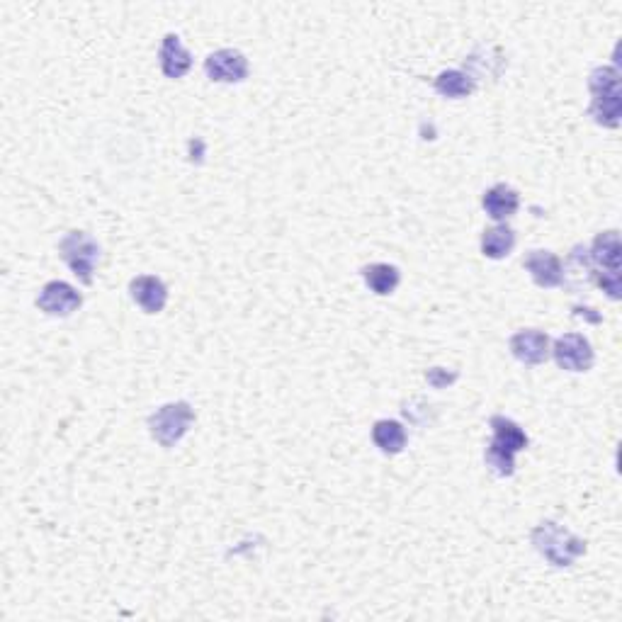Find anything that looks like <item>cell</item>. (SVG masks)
I'll list each match as a JSON object with an SVG mask.
<instances>
[{
    "label": "cell",
    "mask_w": 622,
    "mask_h": 622,
    "mask_svg": "<svg viewBox=\"0 0 622 622\" xmlns=\"http://www.w3.org/2000/svg\"><path fill=\"white\" fill-rule=\"evenodd\" d=\"M516 246V231L506 224H496L484 231L482 236V253L491 260L506 258Z\"/></svg>",
    "instance_id": "17"
},
{
    "label": "cell",
    "mask_w": 622,
    "mask_h": 622,
    "mask_svg": "<svg viewBox=\"0 0 622 622\" xmlns=\"http://www.w3.org/2000/svg\"><path fill=\"white\" fill-rule=\"evenodd\" d=\"M59 256L66 260V265L83 285H93L95 265L100 260V246L93 236L86 231H69L59 241Z\"/></svg>",
    "instance_id": "6"
},
{
    "label": "cell",
    "mask_w": 622,
    "mask_h": 622,
    "mask_svg": "<svg viewBox=\"0 0 622 622\" xmlns=\"http://www.w3.org/2000/svg\"><path fill=\"white\" fill-rule=\"evenodd\" d=\"M489 426L494 431V438H491L484 452L486 467L501 479L513 477V472H516V455L528 448V435L516 421L506 416H491Z\"/></svg>",
    "instance_id": "2"
},
{
    "label": "cell",
    "mask_w": 622,
    "mask_h": 622,
    "mask_svg": "<svg viewBox=\"0 0 622 622\" xmlns=\"http://www.w3.org/2000/svg\"><path fill=\"white\" fill-rule=\"evenodd\" d=\"M530 542L552 567H571L579 557L586 554V542L576 537L564 525L554 523V520H545V523L535 525L530 533Z\"/></svg>",
    "instance_id": "4"
},
{
    "label": "cell",
    "mask_w": 622,
    "mask_h": 622,
    "mask_svg": "<svg viewBox=\"0 0 622 622\" xmlns=\"http://www.w3.org/2000/svg\"><path fill=\"white\" fill-rule=\"evenodd\" d=\"M205 73L214 83H241L248 78V59L236 49H219L205 59Z\"/></svg>",
    "instance_id": "9"
},
{
    "label": "cell",
    "mask_w": 622,
    "mask_h": 622,
    "mask_svg": "<svg viewBox=\"0 0 622 622\" xmlns=\"http://www.w3.org/2000/svg\"><path fill=\"white\" fill-rule=\"evenodd\" d=\"M511 355L523 365H542L552 353V341L545 331L523 329L508 341Z\"/></svg>",
    "instance_id": "10"
},
{
    "label": "cell",
    "mask_w": 622,
    "mask_h": 622,
    "mask_svg": "<svg viewBox=\"0 0 622 622\" xmlns=\"http://www.w3.org/2000/svg\"><path fill=\"white\" fill-rule=\"evenodd\" d=\"M129 294L146 314H161L168 304V287L161 277L139 275L129 282Z\"/></svg>",
    "instance_id": "11"
},
{
    "label": "cell",
    "mask_w": 622,
    "mask_h": 622,
    "mask_svg": "<svg viewBox=\"0 0 622 622\" xmlns=\"http://www.w3.org/2000/svg\"><path fill=\"white\" fill-rule=\"evenodd\" d=\"M158 64H161V71L166 78H183L185 73L192 69V56L188 49L183 47L178 35H166L161 42V52H158Z\"/></svg>",
    "instance_id": "13"
},
{
    "label": "cell",
    "mask_w": 622,
    "mask_h": 622,
    "mask_svg": "<svg viewBox=\"0 0 622 622\" xmlns=\"http://www.w3.org/2000/svg\"><path fill=\"white\" fill-rule=\"evenodd\" d=\"M525 270L540 287H559L564 282V265L552 251H530L523 260Z\"/></svg>",
    "instance_id": "12"
},
{
    "label": "cell",
    "mask_w": 622,
    "mask_h": 622,
    "mask_svg": "<svg viewBox=\"0 0 622 622\" xmlns=\"http://www.w3.org/2000/svg\"><path fill=\"white\" fill-rule=\"evenodd\" d=\"M426 380L435 389H445L457 380V372H448L445 367H431V370L426 372Z\"/></svg>",
    "instance_id": "19"
},
{
    "label": "cell",
    "mask_w": 622,
    "mask_h": 622,
    "mask_svg": "<svg viewBox=\"0 0 622 622\" xmlns=\"http://www.w3.org/2000/svg\"><path fill=\"white\" fill-rule=\"evenodd\" d=\"M372 440H375V445L384 455H397V452L406 448L409 435H406V428L399 421L384 418V421H377L375 428H372Z\"/></svg>",
    "instance_id": "16"
},
{
    "label": "cell",
    "mask_w": 622,
    "mask_h": 622,
    "mask_svg": "<svg viewBox=\"0 0 622 622\" xmlns=\"http://www.w3.org/2000/svg\"><path fill=\"white\" fill-rule=\"evenodd\" d=\"M588 90L593 100L588 115L605 129H618L622 122V90L620 71L615 66H598L588 76Z\"/></svg>",
    "instance_id": "3"
},
{
    "label": "cell",
    "mask_w": 622,
    "mask_h": 622,
    "mask_svg": "<svg viewBox=\"0 0 622 622\" xmlns=\"http://www.w3.org/2000/svg\"><path fill=\"white\" fill-rule=\"evenodd\" d=\"M195 423V411L188 401H171V404L158 406L149 416V433L161 448H175L190 426Z\"/></svg>",
    "instance_id": "5"
},
{
    "label": "cell",
    "mask_w": 622,
    "mask_h": 622,
    "mask_svg": "<svg viewBox=\"0 0 622 622\" xmlns=\"http://www.w3.org/2000/svg\"><path fill=\"white\" fill-rule=\"evenodd\" d=\"M550 355H554V363L567 372H588L593 367V360H596L591 343L581 333H564V336H559L554 341Z\"/></svg>",
    "instance_id": "7"
},
{
    "label": "cell",
    "mask_w": 622,
    "mask_h": 622,
    "mask_svg": "<svg viewBox=\"0 0 622 622\" xmlns=\"http://www.w3.org/2000/svg\"><path fill=\"white\" fill-rule=\"evenodd\" d=\"M433 88L438 90L443 98H450V100H462V98H469V95L474 93V88H477V81L472 78V73L467 71H443L435 76L433 81Z\"/></svg>",
    "instance_id": "15"
},
{
    "label": "cell",
    "mask_w": 622,
    "mask_h": 622,
    "mask_svg": "<svg viewBox=\"0 0 622 622\" xmlns=\"http://www.w3.org/2000/svg\"><path fill=\"white\" fill-rule=\"evenodd\" d=\"M482 205H484V212L489 214L491 219H496V222H506V219H511L513 214L518 212L520 195L511 188V185L499 183L484 192Z\"/></svg>",
    "instance_id": "14"
},
{
    "label": "cell",
    "mask_w": 622,
    "mask_h": 622,
    "mask_svg": "<svg viewBox=\"0 0 622 622\" xmlns=\"http://www.w3.org/2000/svg\"><path fill=\"white\" fill-rule=\"evenodd\" d=\"M581 263L588 275L610 299H620V270H622V243L615 229L603 231L593 239L591 246H581Z\"/></svg>",
    "instance_id": "1"
},
{
    "label": "cell",
    "mask_w": 622,
    "mask_h": 622,
    "mask_svg": "<svg viewBox=\"0 0 622 622\" xmlns=\"http://www.w3.org/2000/svg\"><path fill=\"white\" fill-rule=\"evenodd\" d=\"M81 304H83L81 292L64 280L47 282V285L39 290L37 297L39 311H44L47 316H59V319L71 316L73 311L81 309Z\"/></svg>",
    "instance_id": "8"
},
{
    "label": "cell",
    "mask_w": 622,
    "mask_h": 622,
    "mask_svg": "<svg viewBox=\"0 0 622 622\" xmlns=\"http://www.w3.org/2000/svg\"><path fill=\"white\" fill-rule=\"evenodd\" d=\"M363 280L372 292L380 294V297H387V294H392L399 287L401 275H399V270L394 268V265L372 263V265H365L363 268Z\"/></svg>",
    "instance_id": "18"
}]
</instances>
